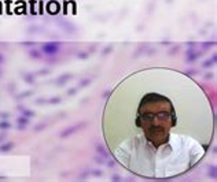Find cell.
Here are the masks:
<instances>
[{
  "label": "cell",
  "instance_id": "277c9868",
  "mask_svg": "<svg viewBox=\"0 0 217 182\" xmlns=\"http://www.w3.org/2000/svg\"><path fill=\"white\" fill-rule=\"evenodd\" d=\"M14 148V143H4V144H1L0 145V152H8V151H11Z\"/></svg>",
  "mask_w": 217,
  "mask_h": 182
},
{
  "label": "cell",
  "instance_id": "7a4b0ae2",
  "mask_svg": "<svg viewBox=\"0 0 217 182\" xmlns=\"http://www.w3.org/2000/svg\"><path fill=\"white\" fill-rule=\"evenodd\" d=\"M82 126H84V123H78V125H73L72 127H69V129H65V130H63V132L61 133V137H62V138L68 137V136H70V134H73L74 132L80 130Z\"/></svg>",
  "mask_w": 217,
  "mask_h": 182
},
{
  "label": "cell",
  "instance_id": "8992f818",
  "mask_svg": "<svg viewBox=\"0 0 217 182\" xmlns=\"http://www.w3.org/2000/svg\"><path fill=\"white\" fill-rule=\"evenodd\" d=\"M214 62H216V55H213V56H212V59H208V60H205L202 66H203L205 69H208V67L213 66V64H214Z\"/></svg>",
  "mask_w": 217,
  "mask_h": 182
},
{
  "label": "cell",
  "instance_id": "9c48e42d",
  "mask_svg": "<svg viewBox=\"0 0 217 182\" xmlns=\"http://www.w3.org/2000/svg\"><path fill=\"white\" fill-rule=\"evenodd\" d=\"M29 55H30V58H34V59H40L41 58V54L37 50H30L29 51Z\"/></svg>",
  "mask_w": 217,
  "mask_h": 182
},
{
  "label": "cell",
  "instance_id": "5b68a950",
  "mask_svg": "<svg viewBox=\"0 0 217 182\" xmlns=\"http://www.w3.org/2000/svg\"><path fill=\"white\" fill-rule=\"evenodd\" d=\"M96 151L99 152V155H102L103 157H107L109 156V152L106 151V148L103 145H96Z\"/></svg>",
  "mask_w": 217,
  "mask_h": 182
},
{
  "label": "cell",
  "instance_id": "30bf717a",
  "mask_svg": "<svg viewBox=\"0 0 217 182\" xmlns=\"http://www.w3.org/2000/svg\"><path fill=\"white\" fill-rule=\"evenodd\" d=\"M69 80H70V76H69V74H63V76L61 77L59 80H56V84H59V85H62L63 82L69 81Z\"/></svg>",
  "mask_w": 217,
  "mask_h": 182
},
{
  "label": "cell",
  "instance_id": "ffe728a7",
  "mask_svg": "<svg viewBox=\"0 0 217 182\" xmlns=\"http://www.w3.org/2000/svg\"><path fill=\"white\" fill-rule=\"evenodd\" d=\"M95 160H96V162H98V163H103V159H99V157H96V159H95Z\"/></svg>",
  "mask_w": 217,
  "mask_h": 182
},
{
  "label": "cell",
  "instance_id": "7402d4cb",
  "mask_svg": "<svg viewBox=\"0 0 217 182\" xmlns=\"http://www.w3.org/2000/svg\"><path fill=\"white\" fill-rule=\"evenodd\" d=\"M113 179H114V181H120V177H117V175H114V177H113Z\"/></svg>",
  "mask_w": 217,
  "mask_h": 182
},
{
  "label": "cell",
  "instance_id": "52a82bcc",
  "mask_svg": "<svg viewBox=\"0 0 217 182\" xmlns=\"http://www.w3.org/2000/svg\"><path fill=\"white\" fill-rule=\"evenodd\" d=\"M17 122H18V126H26L29 123V118L22 115V116H19L18 119H17Z\"/></svg>",
  "mask_w": 217,
  "mask_h": 182
},
{
  "label": "cell",
  "instance_id": "6da1fadb",
  "mask_svg": "<svg viewBox=\"0 0 217 182\" xmlns=\"http://www.w3.org/2000/svg\"><path fill=\"white\" fill-rule=\"evenodd\" d=\"M59 50H61V44H59V43H55V41L43 44V47H41V51L44 52V55H47V56H54V55H56V54L59 52Z\"/></svg>",
  "mask_w": 217,
  "mask_h": 182
},
{
  "label": "cell",
  "instance_id": "ac0fdd59",
  "mask_svg": "<svg viewBox=\"0 0 217 182\" xmlns=\"http://www.w3.org/2000/svg\"><path fill=\"white\" fill-rule=\"evenodd\" d=\"M78 58H81V59H85V58H87V54H80V55H78Z\"/></svg>",
  "mask_w": 217,
  "mask_h": 182
},
{
  "label": "cell",
  "instance_id": "e0dca14e",
  "mask_svg": "<svg viewBox=\"0 0 217 182\" xmlns=\"http://www.w3.org/2000/svg\"><path fill=\"white\" fill-rule=\"evenodd\" d=\"M212 175L213 177L216 175V167H214V166H212Z\"/></svg>",
  "mask_w": 217,
  "mask_h": 182
},
{
  "label": "cell",
  "instance_id": "44dd1931",
  "mask_svg": "<svg viewBox=\"0 0 217 182\" xmlns=\"http://www.w3.org/2000/svg\"><path fill=\"white\" fill-rule=\"evenodd\" d=\"M3 62H4V56L0 54V63H3Z\"/></svg>",
  "mask_w": 217,
  "mask_h": 182
},
{
  "label": "cell",
  "instance_id": "d6986e66",
  "mask_svg": "<svg viewBox=\"0 0 217 182\" xmlns=\"http://www.w3.org/2000/svg\"><path fill=\"white\" fill-rule=\"evenodd\" d=\"M107 166H109V167H114V166H116V164H114V162H112V160H110V162H109V164H107Z\"/></svg>",
  "mask_w": 217,
  "mask_h": 182
},
{
  "label": "cell",
  "instance_id": "2e32d148",
  "mask_svg": "<svg viewBox=\"0 0 217 182\" xmlns=\"http://www.w3.org/2000/svg\"><path fill=\"white\" fill-rule=\"evenodd\" d=\"M22 45H25V47H29V45H34V43H30V41H26V43H22Z\"/></svg>",
  "mask_w": 217,
  "mask_h": 182
},
{
  "label": "cell",
  "instance_id": "7c38bea8",
  "mask_svg": "<svg viewBox=\"0 0 217 182\" xmlns=\"http://www.w3.org/2000/svg\"><path fill=\"white\" fill-rule=\"evenodd\" d=\"M61 101V99L59 97H52V100H50L48 103H51V104H55V103H59Z\"/></svg>",
  "mask_w": 217,
  "mask_h": 182
},
{
  "label": "cell",
  "instance_id": "3957f363",
  "mask_svg": "<svg viewBox=\"0 0 217 182\" xmlns=\"http://www.w3.org/2000/svg\"><path fill=\"white\" fill-rule=\"evenodd\" d=\"M199 56H201V52L197 50H194V48H191V50H188V52H187L186 60L187 62H194V60H197Z\"/></svg>",
  "mask_w": 217,
  "mask_h": 182
},
{
  "label": "cell",
  "instance_id": "8fae6325",
  "mask_svg": "<svg viewBox=\"0 0 217 182\" xmlns=\"http://www.w3.org/2000/svg\"><path fill=\"white\" fill-rule=\"evenodd\" d=\"M8 127H10V123H8V122H6V120H1V122H0V129H1V130H6Z\"/></svg>",
  "mask_w": 217,
  "mask_h": 182
},
{
  "label": "cell",
  "instance_id": "4fadbf2b",
  "mask_svg": "<svg viewBox=\"0 0 217 182\" xmlns=\"http://www.w3.org/2000/svg\"><path fill=\"white\" fill-rule=\"evenodd\" d=\"M213 45H214V43H203L202 47H203V48H209V47H213Z\"/></svg>",
  "mask_w": 217,
  "mask_h": 182
},
{
  "label": "cell",
  "instance_id": "ba28073f",
  "mask_svg": "<svg viewBox=\"0 0 217 182\" xmlns=\"http://www.w3.org/2000/svg\"><path fill=\"white\" fill-rule=\"evenodd\" d=\"M19 111L22 112L24 116H28V118H30V116L34 115V111H30V110H28V108H19Z\"/></svg>",
  "mask_w": 217,
  "mask_h": 182
},
{
  "label": "cell",
  "instance_id": "5bb4252c",
  "mask_svg": "<svg viewBox=\"0 0 217 182\" xmlns=\"http://www.w3.org/2000/svg\"><path fill=\"white\" fill-rule=\"evenodd\" d=\"M92 174H95L96 177H99V175H102V171L100 170H93V171H91Z\"/></svg>",
  "mask_w": 217,
  "mask_h": 182
},
{
  "label": "cell",
  "instance_id": "9a60e30c",
  "mask_svg": "<svg viewBox=\"0 0 217 182\" xmlns=\"http://www.w3.org/2000/svg\"><path fill=\"white\" fill-rule=\"evenodd\" d=\"M44 127H45V123H41V125H39L37 127L34 129V130H36V132H39V130H41V129H44Z\"/></svg>",
  "mask_w": 217,
  "mask_h": 182
}]
</instances>
